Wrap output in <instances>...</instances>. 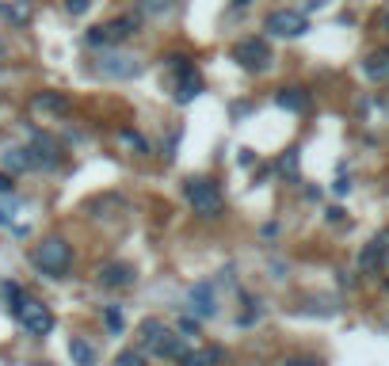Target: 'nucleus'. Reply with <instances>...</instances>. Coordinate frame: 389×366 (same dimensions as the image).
Here are the masks:
<instances>
[{
  "label": "nucleus",
  "mask_w": 389,
  "mask_h": 366,
  "mask_svg": "<svg viewBox=\"0 0 389 366\" xmlns=\"http://www.w3.org/2000/svg\"><path fill=\"white\" fill-rule=\"evenodd\" d=\"M31 260H35V268L46 275V279H65V275L73 271V244L65 237H46L42 244H35Z\"/></svg>",
  "instance_id": "f257e3e1"
},
{
  "label": "nucleus",
  "mask_w": 389,
  "mask_h": 366,
  "mask_svg": "<svg viewBox=\"0 0 389 366\" xmlns=\"http://www.w3.org/2000/svg\"><path fill=\"white\" fill-rule=\"evenodd\" d=\"M183 195L198 218H218L226 210V195H221V187L214 180H187Z\"/></svg>",
  "instance_id": "f03ea898"
},
{
  "label": "nucleus",
  "mask_w": 389,
  "mask_h": 366,
  "mask_svg": "<svg viewBox=\"0 0 389 366\" xmlns=\"http://www.w3.org/2000/svg\"><path fill=\"white\" fill-rule=\"evenodd\" d=\"M16 320L19 328L27 332V336H50L54 332V313L46 302H39V298H19L16 302Z\"/></svg>",
  "instance_id": "7ed1b4c3"
},
{
  "label": "nucleus",
  "mask_w": 389,
  "mask_h": 366,
  "mask_svg": "<svg viewBox=\"0 0 389 366\" xmlns=\"http://www.w3.org/2000/svg\"><path fill=\"white\" fill-rule=\"evenodd\" d=\"M141 31V16H118V19H111V24L103 27H92L84 35L88 46H118V42H126V39H134Z\"/></svg>",
  "instance_id": "20e7f679"
},
{
  "label": "nucleus",
  "mask_w": 389,
  "mask_h": 366,
  "mask_svg": "<svg viewBox=\"0 0 389 366\" xmlns=\"http://www.w3.org/2000/svg\"><path fill=\"white\" fill-rule=\"evenodd\" d=\"M233 58H237L241 69H248V73H268L271 69V46L263 39H241L237 46H233Z\"/></svg>",
  "instance_id": "39448f33"
},
{
  "label": "nucleus",
  "mask_w": 389,
  "mask_h": 366,
  "mask_svg": "<svg viewBox=\"0 0 389 366\" xmlns=\"http://www.w3.org/2000/svg\"><path fill=\"white\" fill-rule=\"evenodd\" d=\"M263 31L275 39H298L309 31V19L302 12H294V8H275V12H268V19H263Z\"/></svg>",
  "instance_id": "423d86ee"
},
{
  "label": "nucleus",
  "mask_w": 389,
  "mask_h": 366,
  "mask_svg": "<svg viewBox=\"0 0 389 366\" xmlns=\"http://www.w3.org/2000/svg\"><path fill=\"white\" fill-rule=\"evenodd\" d=\"M96 73L107 76V81H134V76L141 73V61L126 58V54H107V58L96 61Z\"/></svg>",
  "instance_id": "0eeeda50"
},
{
  "label": "nucleus",
  "mask_w": 389,
  "mask_h": 366,
  "mask_svg": "<svg viewBox=\"0 0 389 366\" xmlns=\"http://www.w3.org/2000/svg\"><path fill=\"white\" fill-rule=\"evenodd\" d=\"M138 283V271L130 268V263H103L96 275V286H103V290H126V286Z\"/></svg>",
  "instance_id": "6e6552de"
},
{
  "label": "nucleus",
  "mask_w": 389,
  "mask_h": 366,
  "mask_svg": "<svg viewBox=\"0 0 389 366\" xmlns=\"http://www.w3.org/2000/svg\"><path fill=\"white\" fill-rule=\"evenodd\" d=\"M27 153H31V168L50 172V168H58V164H61V149L54 146V138H46V134H35V138H31Z\"/></svg>",
  "instance_id": "1a4fd4ad"
},
{
  "label": "nucleus",
  "mask_w": 389,
  "mask_h": 366,
  "mask_svg": "<svg viewBox=\"0 0 389 366\" xmlns=\"http://www.w3.org/2000/svg\"><path fill=\"white\" fill-rule=\"evenodd\" d=\"M385 256H389V229H385V233H378V237L363 248L359 268H363V271H378V268L385 263Z\"/></svg>",
  "instance_id": "9d476101"
},
{
  "label": "nucleus",
  "mask_w": 389,
  "mask_h": 366,
  "mask_svg": "<svg viewBox=\"0 0 389 366\" xmlns=\"http://www.w3.org/2000/svg\"><path fill=\"white\" fill-rule=\"evenodd\" d=\"M191 313L195 317H214L218 313V302H214V290H210V283H198L191 290Z\"/></svg>",
  "instance_id": "9b49d317"
},
{
  "label": "nucleus",
  "mask_w": 389,
  "mask_h": 366,
  "mask_svg": "<svg viewBox=\"0 0 389 366\" xmlns=\"http://www.w3.org/2000/svg\"><path fill=\"white\" fill-rule=\"evenodd\" d=\"M218 359H221V355L214 347H187L176 362H180V366H218Z\"/></svg>",
  "instance_id": "f8f14e48"
},
{
  "label": "nucleus",
  "mask_w": 389,
  "mask_h": 366,
  "mask_svg": "<svg viewBox=\"0 0 389 366\" xmlns=\"http://www.w3.org/2000/svg\"><path fill=\"white\" fill-rule=\"evenodd\" d=\"M363 73L370 76V81H389V50H378V54H370L366 58V65H363Z\"/></svg>",
  "instance_id": "ddd939ff"
},
{
  "label": "nucleus",
  "mask_w": 389,
  "mask_h": 366,
  "mask_svg": "<svg viewBox=\"0 0 389 366\" xmlns=\"http://www.w3.org/2000/svg\"><path fill=\"white\" fill-rule=\"evenodd\" d=\"M275 103L302 115V111H309V92H302V88H283V92L275 96Z\"/></svg>",
  "instance_id": "4468645a"
},
{
  "label": "nucleus",
  "mask_w": 389,
  "mask_h": 366,
  "mask_svg": "<svg viewBox=\"0 0 389 366\" xmlns=\"http://www.w3.org/2000/svg\"><path fill=\"white\" fill-rule=\"evenodd\" d=\"M168 325H164V320H157V317H153V320H146V325H141V347H146V351H153V347H157V343L164 340V336H168Z\"/></svg>",
  "instance_id": "2eb2a0df"
},
{
  "label": "nucleus",
  "mask_w": 389,
  "mask_h": 366,
  "mask_svg": "<svg viewBox=\"0 0 389 366\" xmlns=\"http://www.w3.org/2000/svg\"><path fill=\"white\" fill-rule=\"evenodd\" d=\"M69 359H73L76 366H96V347H92L88 340L73 336V340H69Z\"/></svg>",
  "instance_id": "dca6fc26"
},
{
  "label": "nucleus",
  "mask_w": 389,
  "mask_h": 366,
  "mask_svg": "<svg viewBox=\"0 0 389 366\" xmlns=\"http://www.w3.org/2000/svg\"><path fill=\"white\" fill-rule=\"evenodd\" d=\"M198 92H203V81H198V73H183L180 81H176V99H180V103H191Z\"/></svg>",
  "instance_id": "f3484780"
},
{
  "label": "nucleus",
  "mask_w": 389,
  "mask_h": 366,
  "mask_svg": "<svg viewBox=\"0 0 389 366\" xmlns=\"http://www.w3.org/2000/svg\"><path fill=\"white\" fill-rule=\"evenodd\" d=\"M35 107L39 111H54V115H65V111H69V96H61V92H39L35 96Z\"/></svg>",
  "instance_id": "a211bd4d"
},
{
  "label": "nucleus",
  "mask_w": 389,
  "mask_h": 366,
  "mask_svg": "<svg viewBox=\"0 0 389 366\" xmlns=\"http://www.w3.org/2000/svg\"><path fill=\"white\" fill-rule=\"evenodd\" d=\"M4 168L8 172H31V153L27 149H8L4 153Z\"/></svg>",
  "instance_id": "6ab92c4d"
},
{
  "label": "nucleus",
  "mask_w": 389,
  "mask_h": 366,
  "mask_svg": "<svg viewBox=\"0 0 389 366\" xmlns=\"http://www.w3.org/2000/svg\"><path fill=\"white\" fill-rule=\"evenodd\" d=\"M138 8L146 16H168L172 8H176V0H138Z\"/></svg>",
  "instance_id": "aec40b11"
},
{
  "label": "nucleus",
  "mask_w": 389,
  "mask_h": 366,
  "mask_svg": "<svg viewBox=\"0 0 389 366\" xmlns=\"http://www.w3.org/2000/svg\"><path fill=\"white\" fill-rule=\"evenodd\" d=\"M103 320H107V328L115 332V336H122V328H126V317H122L118 305H107V309H103Z\"/></svg>",
  "instance_id": "412c9836"
},
{
  "label": "nucleus",
  "mask_w": 389,
  "mask_h": 366,
  "mask_svg": "<svg viewBox=\"0 0 389 366\" xmlns=\"http://www.w3.org/2000/svg\"><path fill=\"white\" fill-rule=\"evenodd\" d=\"M118 141H122V146H130L134 153H149V146L134 134V130H118Z\"/></svg>",
  "instance_id": "4be33fe9"
},
{
  "label": "nucleus",
  "mask_w": 389,
  "mask_h": 366,
  "mask_svg": "<svg viewBox=\"0 0 389 366\" xmlns=\"http://www.w3.org/2000/svg\"><path fill=\"white\" fill-rule=\"evenodd\" d=\"M115 366H146V359H141V351H122Z\"/></svg>",
  "instance_id": "5701e85b"
},
{
  "label": "nucleus",
  "mask_w": 389,
  "mask_h": 366,
  "mask_svg": "<svg viewBox=\"0 0 389 366\" xmlns=\"http://www.w3.org/2000/svg\"><path fill=\"white\" fill-rule=\"evenodd\" d=\"M88 8H92V0H65V12L69 16H84Z\"/></svg>",
  "instance_id": "b1692460"
},
{
  "label": "nucleus",
  "mask_w": 389,
  "mask_h": 366,
  "mask_svg": "<svg viewBox=\"0 0 389 366\" xmlns=\"http://www.w3.org/2000/svg\"><path fill=\"white\" fill-rule=\"evenodd\" d=\"M168 65H172V69L180 73V76H183V73H195V65H191V58H183V54H180V58H168Z\"/></svg>",
  "instance_id": "393cba45"
},
{
  "label": "nucleus",
  "mask_w": 389,
  "mask_h": 366,
  "mask_svg": "<svg viewBox=\"0 0 389 366\" xmlns=\"http://www.w3.org/2000/svg\"><path fill=\"white\" fill-rule=\"evenodd\" d=\"M294 168H298V149H291L286 157L279 161V172H286V176H294Z\"/></svg>",
  "instance_id": "a878e982"
},
{
  "label": "nucleus",
  "mask_w": 389,
  "mask_h": 366,
  "mask_svg": "<svg viewBox=\"0 0 389 366\" xmlns=\"http://www.w3.org/2000/svg\"><path fill=\"white\" fill-rule=\"evenodd\" d=\"M0 195H12V176L0 172Z\"/></svg>",
  "instance_id": "bb28decb"
},
{
  "label": "nucleus",
  "mask_w": 389,
  "mask_h": 366,
  "mask_svg": "<svg viewBox=\"0 0 389 366\" xmlns=\"http://www.w3.org/2000/svg\"><path fill=\"white\" fill-rule=\"evenodd\" d=\"M286 366H320V362H317V359H291Z\"/></svg>",
  "instance_id": "cd10ccee"
},
{
  "label": "nucleus",
  "mask_w": 389,
  "mask_h": 366,
  "mask_svg": "<svg viewBox=\"0 0 389 366\" xmlns=\"http://www.w3.org/2000/svg\"><path fill=\"white\" fill-rule=\"evenodd\" d=\"M252 4V0H233V8H248Z\"/></svg>",
  "instance_id": "c85d7f7f"
},
{
  "label": "nucleus",
  "mask_w": 389,
  "mask_h": 366,
  "mask_svg": "<svg viewBox=\"0 0 389 366\" xmlns=\"http://www.w3.org/2000/svg\"><path fill=\"white\" fill-rule=\"evenodd\" d=\"M0 50H4V46H0Z\"/></svg>",
  "instance_id": "c756f323"
}]
</instances>
